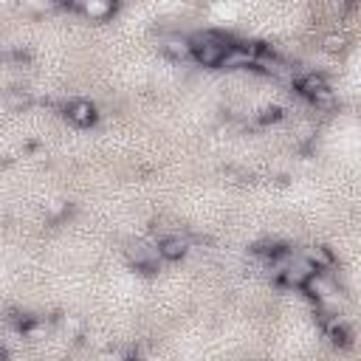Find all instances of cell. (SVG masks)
<instances>
[{
    "label": "cell",
    "mask_w": 361,
    "mask_h": 361,
    "mask_svg": "<svg viewBox=\"0 0 361 361\" xmlns=\"http://www.w3.org/2000/svg\"><path fill=\"white\" fill-rule=\"evenodd\" d=\"M296 87L313 99V102H330V87H327V79L322 73H305L296 79Z\"/></svg>",
    "instance_id": "cell-3"
},
{
    "label": "cell",
    "mask_w": 361,
    "mask_h": 361,
    "mask_svg": "<svg viewBox=\"0 0 361 361\" xmlns=\"http://www.w3.org/2000/svg\"><path fill=\"white\" fill-rule=\"evenodd\" d=\"M158 251H161V259H180L189 251V243L180 234H169L158 240Z\"/></svg>",
    "instance_id": "cell-7"
},
{
    "label": "cell",
    "mask_w": 361,
    "mask_h": 361,
    "mask_svg": "<svg viewBox=\"0 0 361 361\" xmlns=\"http://www.w3.org/2000/svg\"><path fill=\"white\" fill-rule=\"evenodd\" d=\"M28 104V96L25 93H17V90H6V107L8 110H20Z\"/></svg>",
    "instance_id": "cell-12"
},
{
    "label": "cell",
    "mask_w": 361,
    "mask_h": 361,
    "mask_svg": "<svg viewBox=\"0 0 361 361\" xmlns=\"http://www.w3.org/2000/svg\"><path fill=\"white\" fill-rule=\"evenodd\" d=\"M161 54L169 56L172 62H183V59L192 56V39H186V37H166L161 42Z\"/></svg>",
    "instance_id": "cell-5"
},
{
    "label": "cell",
    "mask_w": 361,
    "mask_h": 361,
    "mask_svg": "<svg viewBox=\"0 0 361 361\" xmlns=\"http://www.w3.org/2000/svg\"><path fill=\"white\" fill-rule=\"evenodd\" d=\"M322 45H324V51H330V54H338V51H344V45H347V37L344 34H327L324 39H322Z\"/></svg>",
    "instance_id": "cell-11"
},
{
    "label": "cell",
    "mask_w": 361,
    "mask_h": 361,
    "mask_svg": "<svg viewBox=\"0 0 361 361\" xmlns=\"http://www.w3.org/2000/svg\"><path fill=\"white\" fill-rule=\"evenodd\" d=\"M248 65H259V48L245 42H231L220 62V68H248Z\"/></svg>",
    "instance_id": "cell-2"
},
{
    "label": "cell",
    "mask_w": 361,
    "mask_h": 361,
    "mask_svg": "<svg viewBox=\"0 0 361 361\" xmlns=\"http://www.w3.org/2000/svg\"><path fill=\"white\" fill-rule=\"evenodd\" d=\"M130 259L135 262V268H155V262L161 259V251L158 245H147V243H135L130 245Z\"/></svg>",
    "instance_id": "cell-6"
},
{
    "label": "cell",
    "mask_w": 361,
    "mask_h": 361,
    "mask_svg": "<svg viewBox=\"0 0 361 361\" xmlns=\"http://www.w3.org/2000/svg\"><path fill=\"white\" fill-rule=\"evenodd\" d=\"M82 11H85L87 17H107V14H113V3L87 0V3H82Z\"/></svg>",
    "instance_id": "cell-10"
},
{
    "label": "cell",
    "mask_w": 361,
    "mask_h": 361,
    "mask_svg": "<svg viewBox=\"0 0 361 361\" xmlns=\"http://www.w3.org/2000/svg\"><path fill=\"white\" fill-rule=\"evenodd\" d=\"M279 116H282V110H279V107H265V110H262V116H259V121H276Z\"/></svg>",
    "instance_id": "cell-13"
},
{
    "label": "cell",
    "mask_w": 361,
    "mask_h": 361,
    "mask_svg": "<svg viewBox=\"0 0 361 361\" xmlns=\"http://www.w3.org/2000/svg\"><path fill=\"white\" fill-rule=\"evenodd\" d=\"M228 45H231V42H228L226 37H220V34H214V31H206V34L192 37V56H195L200 65L214 68V65L223 62Z\"/></svg>",
    "instance_id": "cell-1"
},
{
    "label": "cell",
    "mask_w": 361,
    "mask_h": 361,
    "mask_svg": "<svg viewBox=\"0 0 361 361\" xmlns=\"http://www.w3.org/2000/svg\"><path fill=\"white\" fill-rule=\"evenodd\" d=\"M65 116H68L71 124H76V127H87V124L96 121V107H93L87 99H73V102L65 104Z\"/></svg>",
    "instance_id": "cell-4"
},
{
    "label": "cell",
    "mask_w": 361,
    "mask_h": 361,
    "mask_svg": "<svg viewBox=\"0 0 361 361\" xmlns=\"http://www.w3.org/2000/svg\"><path fill=\"white\" fill-rule=\"evenodd\" d=\"M305 290H310V296H316V299H327V296H333L336 290H333V285L322 276V274H313L310 276V282L305 285Z\"/></svg>",
    "instance_id": "cell-9"
},
{
    "label": "cell",
    "mask_w": 361,
    "mask_h": 361,
    "mask_svg": "<svg viewBox=\"0 0 361 361\" xmlns=\"http://www.w3.org/2000/svg\"><path fill=\"white\" fill-rule=\"evenodd\" d=\"M305 259H307L319 274H322V271H327V268H333V254H330L324 245H313V248H307Z\"/></svg>",
    "instance_id": "cell-8"
}]
</instances>
